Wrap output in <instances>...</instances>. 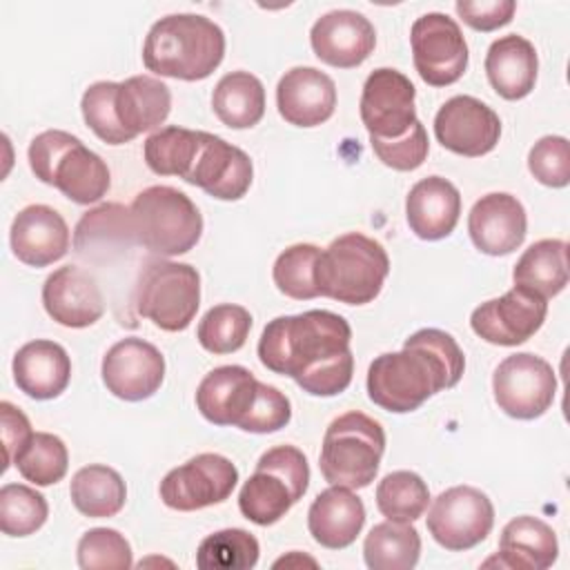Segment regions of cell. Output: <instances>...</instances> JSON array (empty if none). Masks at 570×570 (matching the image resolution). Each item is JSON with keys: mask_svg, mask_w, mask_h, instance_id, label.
<instances>
[{"mask_svg": "<svg viewBox=\"0 0 570 570\" xmlns=\"http://www.w3.org/2000/svg\"><path fill=\"white\" fill-rule=\"evenodd\" d=\"M129 214L136 243L158 256L187 254L203 234V216L194 200L169 185L138 191Z\"/></svg>", "mask_w": 570, "mask_h": 570, "instance_id": "8992f818", "label": "cell"}, {"mask_svg": "<svg viewBox=\"0 0 570 570\" xmlns=\"http://www.w3.org/2000/svg\"><path fill=\"white\" fill-rule=\"evenodd\" d=\"M309 485V465L294 445H276L261 454L254 474L243 483L238 508L256 525L281 521L303 499Z\"/></svg>", "mask_w": 570, "mask_h": 570, "instance_id": "ba28073f", "label": "cell"}, {"mask_svg": "<svg viewBox=\"0 0 570 570\" xmlns=\"http://www.w3.org/2000/svg\"><path fill=\"white\" fill-rule=\"evenodd\" d=\"M200 305V276L196 267L174 261H149L136 283L134 307L165 332H183Z\"/></svg>", "mask_w": 570, "mask_h": 570, "instance_id": "9c48e42d", "label": "cell"}, {"mask_svg": "<svg viewBox=\"0 0 570 570\" xmlns=\"http://www.w3.org/2000/svg\"><path fill=\"white\" fill-rule=\"evenodd\" d=\"M225 56L223 29L198 13H171L151 24L142 62L149 71L176 80H203L212 76Z\"/></svg>", "mask_w": 570, "mask_h": 570, "instance_id": "3957f363", "label": "cell"}, {"mask_svg": "<svg viewBox=\"0 0 570 570\" xmlns=\"http://www.w3.org/2000/svg\"><path fill=\"white\" fill-rule=\"evenodd\" d=\"M350 341L352 330L341 314L309 309L269 321L258 341V358L312 396H336L354 374Z\"/></svg>", "mask_w": 570, "mask_h": 570, "instance_id": "6da1fadb", "label": "cell"}, {"mask_svg": "<svg viewBox=\"0 0 570 570\" xmlns=\"http://www.w3.org/2000/svg\"><path fill=\"white\" fill-rule=\"evenodd\" d=\"M0 419H2V445H4L2 472H4L9 465H13L18 454L24 450V445L33 436V430L24 412L9 401L0 403Z\"/></svg>", "mask_w": 570, "mask_h": 570, "instance_id": "681fc988", "label": "cell"}, {"mask_svg": "<svg viewBox=\"0 0 570 570\" xmlns=\"http://www.w3.org/2000/svg\"><path fill=\"white\" fill-rule=\"evenodd\" d=\"M102 383L122 401H145L154 396L165 379V358L160 350L138 336L114 343L102 356Z\"/></svg>", "mask_w": 570, "mask_h": 570, "instance_id": "2e32d148", "label": "cell"}, {"mask_svg": "<svg viewBox=\"0 0 570 570\" xmlns=\"http://www.w3.org/2000/svg\"><path fill=\"white\" fill-rule=\"evenodd\" d=\"M252 178L254 167L249 156L220 136L205 131L203 147L185 183L200 187L212 198L238 200L247 194Z\"/></svg>", "mask_w": 570, "mask_h": 570, "instance_id": "ffe728a7", "label": "cell"}, {"mask_svg": "<svg viewBox=\"0 0 570 570\" xmlns=\"http://www.w3.org/2000/svg\"><path fill=\"white\" fill-rule=\"evenodd\" d=\"M412 60L430 87L456 82L468 67V45L459 24L439 11L414 20L410 31Z\"/></svg>", "mask_w": 570, "mask_h": 570, "instance_id": "4fadbf2b", "label": "cell"}, {"mask_svg": "<svg viewBox=\"0 0 570 570\" xmlns=\"http://www.w3.org/2000/svg\"><path fill=\"white\" fill-rule=\"evenodd\" d=\"M258 541L243 528H225L205 537L196 552L200 570H249L258 561Z\"/></svg>", "mask_w": 570, "mask_h": 570, "instance_id": "74e56055", "label": "cell"}, {"mask_svg": "<svg viewBox=\"0 0 570 570\" xmlns=\"http://www.w3.org/2000/svg\"><path fill=\"white\" fill-rule=\"evenodd\" d=\"M13 465L24 481H31L33 485H53L67 474L69 452L60 436L49 432H33Z\"/></svg>", "mask_w": 570, "mask_h": 570, "instance_id": "ab89813d", "label": "cell"}, {"mask_svg": "<svg viewBox=\"0 0 570 570\" xmlns=\"http://www.w3.org/2000/svg\"><path fill=\"white\" fill-rule=\"evenodd\" d=\"M421 554V537L410 521L376 523L363 543V557L372 570H412Z\"/></svg>", "mask_w": 570, "mask_h": 570, "instance_id": "e575fe53", "label": "cell"}, {"mask_svg": "<svg viewBox=\"0 0 570 570\" xmlns=\"http://www.w3.org/2000/svg\"><path fill=\"white\" fill-rule=\"evenodd\" d=\"M276 107L294 127L323 125L336 109V85L316 67H294L278 80Z\"/></svg>", "mask_w": 570, "mask_h": 570, "instance_id": "7402d4cb", "label": "cell"}, {"mask_svg": "<svg viewBox=\"0 0 570 570\" xmlns=\"http://www.w3.org/2000/svg\"><path fill=\"white\" fill-rule=\"evenodd\" d=\"M236 483L238 470L227 456L203 452L165 474L160 499L171 510H203L227 501Z\"/></svg>", "mask_w": 570, "mask_h": 570, "instance_id": "7c38bea8", "label": "cell"}, {"mask_svg": "<svg viewBox=\"0 0 570 570\" xmlns=\"http://www.w3.org/2000/svg\"><path fill=\"white\" fill-rule=\"evenodd\" d=\"M436 140L468 158L490 154L501 136V120L492 107L472 96H452L434 116Z\"/></svg>", "mask_w": 570, "mask_h": 570, "instance_id": "e0dca14e", "label": "cell"}, {"mask_svg": "<svg viewBox=\"0 0 570 570\" xmlns=\"http://www.w3.org/2000/svg\"><path fill=\"white\" fill-rule=\"evenodd\" d=\"M492 392L499 410L508 416L532 421L550 410L557 394V376L546 358L519 352L499 363L492 376Z\"/></svg>", "mask_w": 570, "mask_h": 570, "instance_id": "30bf717a", "label": "cell"}, {"mask_svg": "<svg viewBox=\"0 0 570 570\" xmlns=\"http://www.w3.org/2000/svg\"><path fill=\"white\" fill-rule=\"evenodd\" d=\"M292 419V405L289 399L274 385L261 383L256 387L254 403L245 419L240 421L238 430L254 432V434H269L283 430Z\"/></svg>", "mask_w": 570, "mask_h": 570, "instance_id": "7dc6e473", "label": "cell"}, {"mask_svg": "<svg viewBox=\"0 0 570 570\" xmlns=\"http://www.w3.org/2000/svg\"><path fill=\"white\" fill-rule=\"evenodd\" d=\"M131 563V546L114 528H94L78 541V566L85 570H127Z\"/></svg>", "mask_w": 570, "mask_h": 570, "instance_id": "7bdbcfd3", "label": "cell"}, {"mask_svg": "<svg viewBox=\"0 0 570 570\" xmlns=\"http://www.w3.org/2000/svg\"><path fill=\"white\" fill-rule=\"evenodd\" d=\"M463 370L459 343L443 330L425 327L405 338L401 352H385L370 363L367 396L381 410L414 412L436 392L454 387Z\"/></svg>", "mask_w": 570, "mask_h": 570, "instance_id": "7a4b0ae2", "label": "cell"}, {"mask_svg": "<svg viewBox=\"0 0 570 570\" xmlns=\"http://www.w3.org/2000/svg\"><path fill=\"white\" fill-rule=\"evenodd\" d=\"M13 381L27 396L49 401L60 396L71 379V358L53 341H29L13 356Z\"/></svg>", "mask_w": 570, "mask_h": 570, "instance_id": "484cf974", "label": "cell"}, {"mask_svg": "<svg viewBox=\"0 0 570 570\" xmlns=\"http://www.w3.org/2000/svg\"><path fill=\"white\" fill-rule=\"evenodd\" d=\"M370 145H372L376 158L396 171H412V169L421 167L430 151L428 131L421 125V120H416L412 125V129L407 134H403L401 138L381 140V138L370 136Z\"/></svg>", "mask_w": 570, "mask_h": 570, "instance_id": "bcb514c9", "label": "cell"}, {"mask_svg": "<svg viewBox=\"0 0 570 570\" xmlns=\"http://www.w3.org/2000/svg\"><path fill=\"white\" fill-rule=\"evenodd\" d=\"M528 218L521 200L505 191L481 196L468 214V232L474 247L488 256H505L521 247Z\"/></svg>", "mask_w": 570, "mask_h": 570, "instance_id": "d6986e66", "label": "cell"}, {"mask_svg": "<svg viewBox=\"0 0 570 570\" xmlns=\"http://www.w3.org/2000/svg\"><path fill=\"white\" fill-rule=\"evenodd\" d=\"M212 107L223 125L232 129H249L265 116L263 82L249 71L225 73L214 87Z\"/></svg>", "mask_w": 570, "mask_h": 570, "instance_id": "d6a6232c", "label": "cell"}, {"mask_svg": "<svg viewBox=\"0 0 570 570\" xmlns=\"http://www.w3.org/2000/svg\"><path fill=\"white\" fill-rule=\"evenodd\" d=\"M136 243L129 207L120 203H102L76 225L73 249L80 258L91 263L114 261Z\"/></svg>", "mask_w": 570, "mask_h": 570, "instance_id": "d4e9b609", "label": "cell"}, {"mask_svg": "<svg viewBox=\"0 0 570 570\" xmlns=\"http://www.w3.org/2000/svg\"><path fill=\"white\" fill-rule=\"evenodd\" d=\"M321 249L312 243H298L287 247L274 261V285L281 294L294 301H309L318 296L316 287V263Z\"/></svg>", "mask_w": 570, "mask_h": 570, "instance_id": "60d3db41", "label": "cell"}, {"mask_svg": "<svg viewBox=\"0 0 570 570\" xmlns=\"http://www.w3.org/2000/svg\"><path fill=\"white\" fill-rule=\"evenodd\" d=\"M416 89L396 69H374L361 94V120L372 138H401L419 120L414 109Z\"/></svg>", "mask_w": 570, "mask_h": 570, "instance_id": "5bb4252c", "label": "cell"}, {"mask_svg": "<svg viewBox=\"0 0 570 570\" xmlns=\"http://www.w3.org/2000/svg\"><path fill=\"white\" fill-rule=\"evenodd\" d=\"M42 305L47 314L65 327H89L102 312L105 301L96 278L76 265L58 267L42 285Z\"/></svg>", "mask_w": 570, "mask_h": 570, "instance_id": "44dd1931", "label": "cell"}, {"mask_svg": "<svg viewBox=\"0 0 570 570\" xmlns=\"http://www.w3.org/2000/svg\"><path fill=\"white\" fill-rule=\"evenodd\" d=\"M539 58L534 45L517 33L494 40L485 53V73L492 89L505 100L525 98L537 82Z\"/></svg>", "mask_w": 570, "mask_h": 570, "instance_id": "f546056e", "label": "cell"}, {"mask_svg": "<svg viewBox=\"0 0 570 570\" xmlns=\"http://www.w3.org/2000/svg\"><path fill=\"white\" fill-rule=\"evenodd\" d=\"M69 497L80 514L89 519H107L122 510L127 501V485L114 468L94 463L73 474Z\"/></svg>", "mask_w": 570, "mask_h": 570, "instance_id": "836d02e7", "label": "cell"}, {"mask_svg": "<svg viewBox=\"0 0 570 570\" xmlns=\"http://www.w3.org/2000/svg\"><path fill=\"white\" fill-rule=\"evenodd\" d=\"M171 109L169 87L154 76H131L116 82L114 114L122 131L134 140L138 134L160 127Z\"/></svg>", "mask_w": 570, "mask_h": 570, "instance_id": "4dcf8cb0", "label": "cell"}, {"mask_svg": "<svg viewBox=\"0 0 570 570\" xmlns=\"http://www.w3.org/2000/svg\"><path fill=\"white\" fill-rule=\"evenodd\" d=\"M49 505L47 499L24 485L7 483L0 490V530L7 537H29L40 530L47 521Z\"/></svg>", "mask_w": 570, "mask_h": 570, "instance_id": "b9f144b4", "label": "cell"}, {"mask_svg": "<svg viewBox=\"0 0 570 570\" xmlns=\"http://www.w3.org/2000/svg\"><path fill=\"white\" fill-rule=\"evenodd\" d=\"M383 452L385 432L381 423L352 410L327 425L318 468L330 485L358 490L374 481Z\"/></svg>", "mask_w": 570, "mask_h": 570, "instance_id": "52a82bcc", "label": "cell"}, {"mask_svg": "<svg viewBox=\"0 0 570 570\" xmlns=\"http://www.w3.org/2000/svg\"><path fill=\"white\" fill-rule=\"evenodd\" d=\"M203 138L205 131H194L176 125L163 127L145 140V163L158 176H178L187 180L203 147Z\"/></svg>", "mask_w": 570, "mask_h": 570, "instance_id": "d590c367", "label": "cell"}, {"mask_svg": "<svg viewBox=\"0 0 570 570\" xmlns=\"http://www.w3.org/2000/svg\"><path fill=\"white\" fill-rule=\"evenodd\" d=\"M459 214L461 194L441 176L419 180L405 200L407 225L423 240H441L450 236L459 223Z\"/></svg>", "mask_w": 570, "mask_h": 570, "instance_id": "f1b7e54d", "label": "cell"}, {"mask_svg": "<svg viewBox=\"0 0 570 570\" xmlns=\"http://www.w3.org/2000/svg\"><path fill=\"white\" fill-rule=\"evenodd\" d=\"M258 381L243 365L214 367L196 390V407L214 425H240L256 396Z\"/></svg>", "mask_w": 570, "mask_h": 570, "instance_id": "cb8c5ba5", "label": "cell"}, {"mask_svg": "<svg viewBox=\"0 0 570 570\" xmlns=\"http://www.w3.org/2000/svg\"><path fill=\"white\" fill-rule=\"evenodd\" d=\"M559 543L554 530L537 517H517L505 523L499 552L483 561V568L499 566L510 570H546L557 561Z\"/></svg>", "mask_w": 570, "mask_h": 570, "instance_id": "83f0119b", "label": "cell"}, {"mask_svg": "<svg viewBox=\"0 0 570 570\" xmlns=\"http://www.w3.org/2000/svg\"><path fill=\"white\" fill-rule=\"evenodd\" d=\"M430 503L425 481L410 470L385 474L376 485V508L390 521H416Z\"/></svg>", "mask_w": 570, "mask_h": 570, "instance_id": "8d00e7d4", "label": "cell"}, {"mask_svg": "<svg viewBox=\"0 0 570 570\" xmlns=\"http://www.w3.org/2000/svg\"><path fill=\"white\" fill-rule=\"evenodd\" d=\"M114 94H116V82L100 80L89 85L85 89L80 109L87 127L107 145H125L129 142V136L122 131V127L116 120L114 114Z\"/></svg>", "mask_w": 570, "mask_h": 570, "instance_id": "ee69618b", "label": "cell"}, {"mask_svg": "<svg viewBox=\"0 0 570 570\" xmlns=\"http://www.w3.org/2000/svg\"><path fill=\"white\" fill-rule=\"evenodd\" d=\"M548 314V303L539 294L525 287H512L499 298L481 303L472 316L470 325L476 336L492 345L514 347L525 343L543 325Z\"/></svg>", "mask_w": 570, "mask_h": 570, "instance_id": "9a60e30c", "label": "cell"}, {"mask_svg": "<svg viewBox=\"0 0 570 570\" xmlns=\"http://www.w3.org/2000/svg\"><path fill=\"white\" fill-rule=\"evenodd\" d=\"M29 167L38 180L78 205L98 203L111 185L107 163L80 138L60 129H47L31 140Z\"/></svg>", "mask_w": 570, "mask_h": 570, "instance_id": "277c9868", "label": "cell"}, {"mask_svg": "<svg viewBox=\"0 0 570 570\" xmlns=\"http://www.w3.org/2000/svg\"><path fill=\"white\" fill-rule=\"evenodd\" d=\"M309 42L316 58L325 65L352 69L365 62L374 51L376 31L363 13L352 9H336L314 22Z\"/></svg>", "mask_w": 570, "mask_h": 570, "instance_id": "ac0fdd59", "label": "cell"}, {"mask_svg": "<svg viewBox=\"0 0 570 570\" xmlns=\"http://www.w3.org/2000/svg\"><path fill=\"white\" fill-rule=\"evenodd\" d=\"M530 174L546 187L570 183V145L563 136H543L528 154Z\"/></svg>", "mask_w": 570, "mask_h": 570, "instance_id": "f6af8a7d", "label": "cell"}, {"mask_svg": "<svg viewBox=\"0 0 570 570\" xmlns=\"http://www.w3.org/2000/svg\"><path fill=\"white\" fill-rule=\"evenodd\" d=\"M13 256L29 267H47L69 252V227L49 205H29L11 223Z\"/></svg>", "mask_w": 570, "mask_h": 570, "instance_id": "603a6c76", "label": "cell"}, {"mask_svg": "<svg viewBox=\"0 0 570 570\" xmlns=\"http://www.w3.org/2000/svg\"><path fill=\"white\" fill-rule=\"evenodd\" d=\"M390 274V258L383 245L365 234L350 232L334 238L316 263L318 296L345 305L374 301Z\"/></svg>", "mask_w": 570, "mask_h": 570, "instance_id": "5b68a950", "label": "cell"}, {"mask_svg": "<svg viewBox=\"0 0 570 570\" xmlns=\"http://www.w3.org/2000/svg\"><path fill=\"white\" fill-rule=\"evenodd\" d=\"M494 525V505L485 492L472 485H454L441 492L430 512L428 530L445 550L461 552L485 541Z\"/></svg>", "mask_w": 570, "mask_h": 570, "instance_id": "8fae6325", "label": "cell"}, {"mask_svg": "<svg viewBox=\"0 0 570 570\" xmlns=\"http://www.w3.org/2000/svg\"><path fill=\"white\" fill-rule=\"evenodd\" d=\"M512 281L546 301L561 294L568 285V243L561 238L532 243L517 261Z\"/></svg>", "mask_w": 570, "mask_h": 570, "instance_id": "1f68e13d", "label": "cell"}, {"mask_svg": "<svg viewBox=\"0 0 570 570\" xmlns=\"http://www.w3.org/2000/svg\"><path fill=\"white\" fill-rule=\"evenodd\" d=\"M365 523L363 501L343 485L323 490L307 510V528L316 543L330 550H343L356 541Z\"/></svg>", "mask_w": 570, "mask_h": 570, "instance_id": "4316f807", "label": "cell"}, {"mask_svg": "<svg viewBox=\"0 0 570 570\" xmlns=\"http://www.w3.org/2000/svg\"><path fill=\"white\" fill-rule=\"evenodd\" d=\"M252 330V314L243 305H214L198 323V343L212 354H232L240 350Z\"/></svg>", "mask_w": 570, "mask_h": 570, "instance_id": "f35d334b", "label": "cell"}, {"mask_svg": "<svg viewBox=\"0 0 570 570\" xmlns=\"http://www.w3.org/2000/svg\"><path fill=\"white\" fill-rule=\"evenodd\" d=\"M454 9L468 27L476 31H494L499 27H505L512 20L517 11V2L514 0H481V2L459 0Z\"/></svg>", "mask_w": 570, "mask_h": 570, "instance_id": "c3c4849f", "label": "cell"}]
</instances>
